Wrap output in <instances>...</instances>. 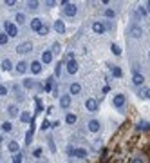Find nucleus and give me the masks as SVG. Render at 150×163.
I'll return each instance as SVG.
<instances>
[{
  "label": "nucleus",
  "mask_w": 150,
  "mask_h": 163,
  "mask_svg": "<svg viewBox=\"0 0 150 163\" xmlns=\"http://www.w3.org/2000/svg\"><path fill=\"white\" fill-rule=\"evenodd\" d=\"M132 84H134V85H143V84H145V76L141 75V73H134V76H132Z\"/></svg>",
  "instance_id": "nucleus-11"
},
{
  "label": "nucleus",
  "mask_w": 150,
  "mask_h": 163,
  "mask_svg": "<svg viewBox=\"0 0 150 163\" xmlns=\"http://www.w3.org/2000/svg\"><path fill=\"white\" fill-rule=\"evenodd\" d=\"M147 98H150V87L147 89Z\"/></svg>",
  "instance_id": "nucleus-48"
},
{
  "label": "nucleus",
  "mask_w": 150,
  "mask_h": 163,
  "mask_svg": "<svg viewBox=\"0 0 150 163\" xmlns=\"http://www.w3.org/2000/svg\"><path fill=\"white\" fill-rule=\"evenodd\" d=\"M53 62V53L51 51H43L42 53V64H51Z\"/></svg>",
  "instance_id": "nucleus-18"
},
{
  "label": "nucleus",
  "mask_w": 150,
  "mask_h": 163,
  "mask_svg": "<svg viewBox=\"0 0 150 163\" xmlns=\"http://www.w3.org/2000/svg\"><path fill=\"white\" fill-rule=\"evenodd\" d=\"M2 69H4V71H11V69H13L11 60H7V58H6V60H2Z\"/></svg>",
  "instance_id": "nucleus-24"
},
{
  "label": "nucleus",
  "mask_w": 150,
  "mask_h": 163,
  "mask_svg": "<svg viewBox=\"0 0 150 163\" xmlns=\"http://www.w3.org/2000/svg\"><path fill=\"white\" fill-rule=\"evenodd\" d=\"M9 151L13 152V154H16V152H20V145L16 143L15 140H11L9 141Z\"/></svg>",
  "instance_id": "nucleus-19"
},
{
  "label": "nucleus",
  "mask_w": 150,
  "mask_h": 163,
  "mask_svg": "<svg viewBox=\"0 0 150 163\" xmlns=\"http://www.w3.org/2000/svg\"><path fill=\"white\" fill-rule=\"evenodd\" d=\"M134 15H136V18H145V16H147V9H145V7H138Z\"/></svg>",
  "instance_id": "nucleus-23"
},
{
  "label": "nucleus",
  "mask_w": 150,
  "mask_h": 163,
  "mask_svg": "<svg viewBox=\"0 0 150 163\" xmlns=\"http://www.w3.org/2000/svg\"><path fill=\"white\" fill-rule=\"evenodd\" d=\"M0 140H2V138H0Z\"/></svg>",
  "instance_id": "nucleus-49"
},
{
  "label": "nucleus",
  "mask_w": 150,
  "mask_h": 163,
  "mask_svg": "<svg viewBox=\"0 0 150 163\" xmlns=\"http://www.w3.org/2000/svg\"><path fill=\"white\" fill-rule=\"evenodd\" d=\"M60 107L62 109H69L71 107V94H64L60 98Z\"/></svg>",
  "instance_id": "nucleus-10"
},
{
  "label": "nucleus",
  "mask_w": 150,
  "mask_h": 163,
  "mask_svg": "<svg viewBox=\"0 0 150 163\" xmlns=\"http://www.w3.org/2000/svg\"><path fill=\"white\" fill-rule=\"evenodd\" d=\"M53 27H54V31L60 33V34H64V33H65V24L62 20H54V25H53Z\"/></svg>",
  "instance_id": "nucleus-14"
},
{
  "label": "nucleus",
  "mask_w": 150,
  "mask_h": 163,
  "mask_svg": "<svg viewBox=\"0 0 150 163\" xmlns=\"http://www.w3.org/2000/svg\"><path fill=\"white\" fill-rule=\"evenodd\" d=\"M145 7H147V13H150V2H147V4H145Z\"/></svg>",
  "instance_id": "nucleus-47"
},
{
  "label": "nucleus",
  "mask_w": 150,
  "mask_h": 163,
  "mask_svg": "<svg viewBox=\"0 0 150 163\" xmlns=\"http://www.w3.org/2000/svg\"><path fill=\"white\" fill-rule=\"evenodd\" d=\"M138 129H139V130H150L148 121H145V120H139V121H138Z\"/></svg>",
  "instance_id": "nucleus-21"
},
{
  "label": "nucleus",
  "mask_w": 150,
  "mask_h": 163,
  "mask_svg": "<svg viewBox=\"0 0 150 163\" xmlns=\"http://www.w3.org/2000/svg\"><path fill=\"white\" fill-rule=\"evenodd\" d=\"M129 34L132 38H141V36H143V27H139L138 24H134V25H130Z\"/></svg>",
  "instance_id": "nucleus-4"
},
{
  "label": "nucleus",
  "mask_w": 150,
  "mask_h": 163,
  "mask_svg": "<svg viewBox=\"0 0 150 163\" xmlns=\"http://www.w3.org/2000/svg\"><path fill=\"white\" fill-rule=\"evenodd\" d=\"M7 42H9V36L6 33H0V45H6Z\"/></svg>",
  "instance_id": "nucleus-29"
},
{
  "label": "nucleus",
  "mask_w": 150,
  "mask_h": 163,
  "mask_svg": "<svg viewBox=\"0 0 150 163\" xmlns=\"http://www.w3.org/2000/svg\"><path fill=\"white\" fill-rule=\"evenodd\" d=\"M60 49H62V45H60L58 42H54L53 43V51H51V53H56V54H58V53H60Z\"/></svg>",
  "instance_id": "nucleus-34"
},
{
  "label": "nucleus",
  "mask_w": 150,
  "mask_h": 163,
  "mask_svg": "<svg viewBox=\"0 0 150 163\" xmlns=\"http://www.w3.org/2000/svg\"><path fill=\"white\" fill-rule=\"evenodd\" d=\"M80 93H82V85H80L78 82L71 84V87H69V94H80Z\"/></svg>",
  "instance_id": "nucleus-17"
},
{
  "label": "nucleus",
  "mask_w": 150,
  "mask_h": 163,
  "mask_svg": "<svg viewBox=\"0 0 150 163\" xmlns=\"http://www.w3.org/2000/svg\"><path fill=\"white\" fill-rule=\"evenodd\" d=\"M31 140H33V129L29 130V132H27V134H25V143H27V145H29V143H31Z\"/></svg>",
  "instance_id": "nucleus-39"
},
{
  "label": "nucleus",
  "mask_w": 150,
  "mask_h": 163,
  "mask_svg": "<svg viewBox=\"0 0 150 163\" xmlns=\"http://www.w3.org/2000/svg\"><path fill=\"white\" fill-rule=\"evenodd\" d=\"M132 163H143V160H141V158H134V160H132Z\"/></svg>",
  "instance_id": "nucleus-46"
},
{
  "label": "nucleus",
  "mask_w": 150,
  "mask_h": 163,
  "mask_svg": "<svg viewBox=\"0 0 150 163\" xmlns=\"http://www.w3.org/2000/svg\"><path fill=\"white\" fill-rule=\"evenodd\" d=\"M85 109L89 111V112H96V111H99V103H98L96 98H89L85 102Z\"/></svg>",
  "instance_id": "nucleus-3"
},
{
  "label": "nucleus",
  "mask_w": 150,
  "mask_h": 163,
  "mask_svg": "<svg viewBox=\"0 0 150 163\" xmlns=\"http://www.w3.org/2000/svg\"><path fill=\"white\" fill-rule=\"evenodd\" d=\"M110 51L116 54V56H119V54H121V47H119L118 43H112V45H110Z\"/></svg>",
  "instance_id": "nucleus-27"
},
{
  "label": "nucleus",
  "mask_w": 150,
  "mask_h": 163,
  "mask_svg": "<svg viewBox=\"0 0 150 163\" xmlns=\"http://www.w3.org/2000/svg\"><path fill=\"white\" fill-rule=\"evenodd\" d=\"M15 4H16V2H15V0H6V6H9V7H13V6H15Z\"/></svg>",
  "instance_id": "nucleus-43"
},
{
  "label": "nucleus",
  "mask_w": 150,
  "mask_h": 163,
  "mask_svg": "<svg viewBox=\"0 0 150 163\" xmlns=\"http://www.w3.org/2000/svg\"><path fill=\"white\" fill-rule=\"evenodd\" d=\"M110 73L116 76V78H121V75H123V73H121V69H119L118 65H110Z\"/></svg>",
  "instance_id": "nucleus-22"
},
{
  "label": "nucleus",
  "mask_w": 150,
  "mask_h": 163,
  "mask_svg": "<svg viewBox=\"0 0 150 163\" xmlns=\"http://www.w3.org/2000/svg\"><path fill=\"white\" fill-rule=\"evenodd\" d=\"M67 73L69 75H76V71H78V62L76 60H67Z\"/></svg>",
  "instance_id": "nucleus-7"
},
{
  "label": "nucleus",
  "mask_w": 150,
  "mask_h": 163,
  "mask_svg": "<svg viewBox=\"0 0 150 163\" xmlns=\"http://www.w3.org/2000/svg\"><path fill=\"white\" fill-rule=\"evenodd\" d=\"M33 156H34V158H40V156H42V149H34Z\"/></svg>",
  "instance_id": "nucleus-41"
},
{
  "label": "nucleus",
  "mask_w": 150,
  "mask_h": 163,
  "mask_svg": "<svg viewBox=\"0 0 150 163\" xmlns=\"http://www.w3.org/2000/svg\"><path fill=\"white\" fill-rule=\"evenodd\" d=\"M74 156H76V158H80V160H85V158H87V151H85V149H76Z\"/></svg>",
  "instance_id": "nucleus-20"
},
{
  "label": "nucleus",
  "mask_w": 150,
  "mask_h": 163,
  "mask_svg": "<svg viewBox=\"0 0 150 163\" xmlns=\"http://www.w3.org/2000/svg\"><path fill=\"white\" fill-rule=\"evenodd\" d=\"M105 16H107V18H114V16H116L114 9H105Z\"/></svg>",
  "instance_id": "nucleus-36"
},
{
  "label": "nucleus",
  "mask_w": 150,
  "mask_h": 163,
  "mask_svg": "<svg viewBox=\"0 0 150 163\" xmlns=\"http://www.w3.org/2000/svg\"><path fill=\"white\" fill-rule=\"evenodd\" d=\"M60 69H62V64L56 65V71H54V75H56V76H60Z\"/></svg>",
  "instance_id": "nucleus-44"
},
{
  "label": "nucleus",
  "mask_w": 150,
  "mask_h": 163,
  "mask_svg": "<svg viewBox=\"0 0 150 163\" xmlns=\"http://www.w3.org/2000/svg\"><path fill=\"white\" fill-rule=\"evenodd\" d=\"M76 11H78L76 4H71V2H67V4H65V7H64L65 16H74V15H76Z\"/></svg>",
  "instance_id": "nucleus-5"
},
{
  "label": "nucleus",
  "mask_w": 150,
  "mask_h": 163,
  "mask_svg": "<svg viewBox=\"0 0 150 163\" xmlns=\"http://www.w3.org/2000/svg\"><path fill=\"white\" fill-rule=\"evenodd\" d=\"M47 127H49V121H43V123H42V130H45Z\"/></svg>",
  "instance_id": "nucleus-45"
},
{
  "label": "nucleus",
  "mask_w": 150,
  "mask_h": 163,
  "mask_svg": "<svg viewBox=\"0 0 150 163\" xmlns=\"http://www.w3.org/2000/svg\"><path fill=\"white\" fill-rule=\"evenodd\" d=\"M20 120L24 121V123H25V121H29V120H31V114H29L27 111H24V112L20 114Z\"/></svg>",
  "instance_id": "nucleus-30"
},
{
  "label": "nucleus",
  "mask_w": 150,
  "mask_h": 163,
  "mask_svg": "<svg viewBox=\"0 0 150 163\" xmlns=\"http://www.w3.org/2000/svg\"><path fill=\"white\" fill-rule=\"evenodd\" d=\"M74 147H73V145H71V147H69V149H67V154H69V156H74Z\"/></svg>",
  "instance_id": "nucleus-42"
},
{
  "label": "nucleus",
  "mask_w": 150,
  "mask_h": 163,
  "mask_svg": "<svg viewBox=\"0 0 150 163\" xmlns=\"http://www.w3.org/2000/svg\"><path fill=\"white\" fill-rule=\"evenodd\" d=\"M76 120H78V116H76V114H71V112L65 116V121H67L69 125H71V123H76Z\"/></svg>",
  "instance_id": "nucleus-25"
},
{
  "label": "nucleus",
  "mask_w": 150,
  "mask_h": 163,
  "mask_svg": "<svg viewBox=\"0 0 150 163\" xmlns=\"http://www.w3.org/2000/svg\"><path fill=\"white\" fill-rule=\"evenodd\" d=\"M138 96H139V98H143V100L147 98V89H145V87H143V89H139V91H138Z\"/></svg>",
  "instance_id": "nucleus-38"
},
{
  "label": "nucleus",
  "mask_w": 150,
  "mask_h": 163,
  "mask_svg": "<svg viewBox=\"0 0 150 163\" xmlns=\"http://www.w3.org/2000/svg\"><path fill=\"white\" fill-rule=\"evenodd\" d=\"M112 103H114V107L121 109L125 105V94H114V100H112Z\"/></svg>",
  "instance_id": "nucleus-8"
},
{
  "label": "nucleus",
  "mask_w": 150,
  "mask_h": 163,
  "mask_svg": "<svg viewBox=\"0 0 150 163\" xmlns=\"http://www.w3.org/2000/svg\"><path fill=\"white\" fill-rule=\"evenodd\" d=\"M7 114H9L11 118H16V116L20 114V111H18L16 105H13V103H11V105H7Z\"/></svg>",
  "instance_id": "nucleus-16"
},
{
  "label": "nucleus",
  "mask_w": 150,
  "mask_h": 163,
  "mask_svg": "<svg viewBox=\"0 0 150 163\" xmlns=\"http://www.w3.org/2000/svg\"><path fill=\"white\" fill-rule=\"evenodd\" d=\"M16 73H18V75H25V73H27V62H25V60H20V62L16 64Z\"/></svg>",
  "instance_id": "nucleus-12"
},
{
  "label": "nucleus",
  "mask_w": 150,
  "mask_h": 163,
  "mask_svg": "<svg viewBox=\"0 0 150 163\" xmlns=\"http://www.w3.org/2000/svg\"><path fill=\"white\" fill-rule=\"evenodd\" d=\"M92 31L99 33V34L105 33V24H103V22H94V24H92Z\"/></svg>",
  "instance_id": "nucleus-15"
},
{
  "label": "nucleus",
  "mask_w": 150,
  "mask_h": 163,
  "mask_svg": "<svg viewBox=\"0 0 150 163\" xmlns=\"http://www.w3.org/2000/svg\"><path fill=\"white\" fill-rule=\"evenodd\" d=\"M87 127H89V130H90V132H99V129H101V123H99V120H90Z\"/></svg>",
  "instance_id": "nucleus-9"
},
{
  "label": "nucleus",
  "mask_w": 150,
  "mask_h": 163,
  "mask_svg": "<svg viewBox=\"0 0 150 163\" xmlns=\"http://www.w3.org/2000/svg\"><path fill=\"white\" fill-rule=\"evenodd\" d=\"M33 51V43L31 42H22L16 45V53L18 54H29Z\"/></svg>",
  "instance_id": "nucleus-2"
},
{
  "label": "nucleus",
  "mask_w": 150,
  "mask_h": 163,
  "mask_svg": "<svg viewBox=\"0 0 150 163\" xmlns=\"http://www.w3.org/2000/svg\"><path fill=\"white\" fill-rule=\"evenodd\" d=\"M42 62H38V60H34V62H31L29 64V69H31V73L33 75H40L42 73Z\"/></svg>",
  "instance_id": "nucleus-6"
},
{
  "label": "nucleus",
  "mask_w": 150,
  "mask_h": 163,
  "mask_svg": "<svg viewBox=\"0 0 150 163\" xmlns=\"http://www.w3.org/2000/svg\"><path fill=\"white\" fill-rule=\"evenodd\" d=\"M42 25H43L42 18H33V20H31V29H33V31H36V33H38Z\"/></svg>",
  "instance_id": "nucleus-13"
},
{
  "label": "nucleus",
  "mask_w": 150,
  "mask_h": 163,
  "mask_svg": "<svg viewBox=\"0 0 150 163\" xmlns=\"http://www.w3.org/2000/svg\"><path fill=\"white\" fill-rule=\"evenodd\" d=\"M4 27H6V34H7V36H13V38H15V36H16V34H18V27H16V24H13V22H4Z\"/></svg>",
  "instance_id": "nucleus-1"
},
{
  "label": "nucleus",
  "mask_w": 150,
  "mask_h": 163,
  "mask_svg": "<svg viewBox=\"0 0 150 163\" xmlns=\"http://www.w3.org/2000/svg\"><path fill=\"white\" fill-rule=\"evenodd\" d=\"M13 163H22V152L13 154Z\"/></svg>",
  "instance_id": "nucleus-32"
},
{
  "label": "nucleus",
  "mask_w": 150,
  "mask_h": 163,
  "mask_svg": "<svg viewBox=\"0 0 150 163\" xmlns=\"http://www.w3.org/2000/svg\"><path fill=\"white\" fill-rule=\"evenodd\" d=\"M27 18H25V15L24 13H16V24H25Z\"/></svg>",
  "instance_id": "nucleus-28"
},
{
  "label": "nucleus",
  "mask_w": 150,
  "mask_h": 163,
  "mask_svg": "<svg viewBox=\"0 0 150 163\" xmlns=\"http://www.w3.org/2000/svg\"><path fill=\"white\" fill-rule=\"evenodd\" d=\"M2 130H4V132H11V130H13V123H11V121H4V123H2Z\"/></svg>",
  "instance_id": "nucleus-26"
},
{
  "label": "nucleus",
  "mask_w": 150,
  "mask_h": 163,
  "mask_svg": "<svg viewBox=\"0 0 150 163\" xmlns=\"http://www.w3.org/2000/svg\"><path fill=\"white\" fill-rule=\"evenodd\" d=\"M24 87H27V89H31V87H34V82L27 78V80H24Z\"/></svg>",
  "instance_id": "nucleus-37"
},
{
  "label": "nucleus",
  "mask_w": 150,
  "mask_h": 163,
  "mask_svg": "<svg viewBox=\"0 0 150 163\" xmlns=\"http://www.w3.org/2000/svg\"><path fill=\"white\" fill-rule=\"evenodd\" d=\"M38 6H40V4L34 2V0H29V2H27V7H29V9H38Z\"/></svg>",
  "instance_id": "nucleus-33"
},
{
  "label": "nucleus",
  "mask_w": 150,
  "mask_h": 163,
  "mask_svg": "<svg viewBox=\"0 0 150 163\" xmlns=\"http://www.w3.org/2000/svg\"><path fill=\"white\" fill-rule=\"evenodd\" d=\"M103 24H105V29H108V31H112V29H114L112 22H103Z\"/></svg>",
  "instance_id": "nucleus-40"
},
{
  "label": "nucleus",
  "mask_w": 150,
  "mask_h": 163,
  "mask_svg": "<svg viewBox=\"0 0 150 163\" xmlns=\"http://www.w3.org/2000/svg\"><path fill=\"white\" fill-rule=\"evenodd\" d=\"M47 33H49V25H45V24H43L42 27H40V31H38V34H40V36H45Z\"/></svg>",
  "instance_id": "nucleus-31"
},
{
  "label": "nucleus",
  "mask_w": 150,
  "mask_h": 163,
  "mask_svg": "<svg viewBox=\"0 0 150 163\" xmlns=\"http://www.w3.org/2000/svg\"><path fill=\"white\" fill-rule=\"evenodd\" d=\"M0 96H7V87L4 84H0Z\"/></svg>",
  "instance_id": "nucleus-35"
}]
</instances>
